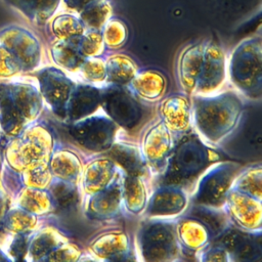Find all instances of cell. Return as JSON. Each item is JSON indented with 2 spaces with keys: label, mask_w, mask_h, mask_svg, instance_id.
<instances>
[{
  "label": "cell",
  "mask_w": 262,
  "mask_h": 262,
  "mask_svg": "<svg viewBox=\"0 0 262 262\" xmlns=\"http://www.w3.org/2000/svg\"><path fill=\"white\" fill-rule=\"evenodd\" d=\"M100 103L114 121L124 127L134 126L140 117V108L130 92L121 87L108 88L100 95Z\"/></svg>",
  "instance_id": "10"
},
{
  "label": "cell",
  "mask_w": 262,
  "mask_h": 262,
  "mask_svg": "<svg viewBox=\"0 0 262 262\" xmlns=\"http://www.w3.org/2000/svg\"><path fill=\"white\" fill-rule=\"evenodd\" d=\"M51 140L46 130L40 127L24 129L5 148V159L16 172L45 164L48 159Z\"/></svg>",
  "instance_id": "4"
},
{
  "label": "cell",
  "mask_w": 262,
  "mask_h": 262,
  "mask_svg": "<svg viewBox=\"0 0 262 262\" xmlns=\"http://www.w3.org/2000/svg\"><path fill=\"white\" fill-rule=\"evenodd\" d=\"M142 253L147 260H166L173 256L176 244L171 228L162 223L149 225L141 237Z\"/></svg>",
  "instance_id": "11"
},
{
  "label": "cell",
  "mask_w": 262,
  "mask_h": 262,
  "mask_svg": "<svg viewBox=\"0 0 262 262\" xmlns=\"http://www.w3.org/2000/svg\"><path fill=\"white\" fill-rule=\"evenodd\" d=\"M77 250L70 248V247H59L54 249L52 252H50L48 254V256L45 258L47 260H61V261H66V260H75L76 256H77Z\"/></svg>",
  "instance_id": "45"
},
{
  "label": "cell",
  "mask_w": 262,
  "mask_h": 262,
  "mask_svg": "<svg viewBox=\"0 0 262 262\" xmlns=\"http://www.w3.org/2000/svg\"><path fill=\"white\" fill-rule=\"evenodd\" d=\"M78 37L59 40L52 47V56L57 64L69 70L81 67L85 56L80 49V38L78 39Z\"/></svg>",
  "instance_id": "20"
},
{
  "label": "cell",
  "mask_w": 262,
  "mask_h": 262,
  "mask_svg": "<svg viewBox=\"0 0 262 262\" xmlns=\"http://www.w3.org/2000/svg\"><path fill=\"white\" fill-rule=\"evenodd\" d=\"M217 159L195 135H187L172 152L164 183L167 185H185L193 181L211 162Z\"/></svg>",
  "instance_id": "3"
},
{
  "label": "cell",
  "mask_w": 262,
  "mask_h": 262,
  "mask_svg": "<svg viewBox=\"0 0 262 262\" xmlns=\"http://www.w3.org/2000/svg\"><path fill=\"white\" fill-rule=\"evenodd\" d=\"M126 246L127 241L123 234H107L93 245V250L99 256L117 259V256L124 255Z\"/></svg>",
  "instance_id": "32"
},
{
  "label": "cell",
  "mask_w": 262,
  "mask_h": 262,
  "mask_svg": "<svg viewBox=\"0 0 262 262\" xmlns=\"http://www.w3.org/2000/svg\"><path fill=\"white\" fill-rule=\"evenodd\" d=\"M49 196L51 202L60 210H69L78 202L77 189L66 180L52 184Z\"/></svg>",
  "instance_id": "31"
},
{
  "label": "cell",
  "mask_w": 262,
  "mask_h": 262,
  "mask_svg": "<svg viewBox=\"0 0 262 262\" xmlns=\"http://www.w3.org/2000/svg\"><path fill=\"white\" fill-rule=\"evenodd\" d=\"M52 32L59 40L80 36L83 32L82 23L69 14L58 15L52 21Z\"/></svg>",
  "instance_id": "34"
},
{
  "label": "cell",
  "mask_w": 262,
  "mask_h": 262,
  "mask_svg": "<svg viewBox=\"0 0 262 262\" xmlns=\"http://www.w3.org/2000/svg\"><path fill=\"white\" fill-rule=\"evenodd\" d=\"M185 206L184 195L175 188H165L158 191L149 205L151 215H173L180 212Z\"/></svg>",
  "instance_id": "21"
},
{
  "label": "cell",
  "mask_w": 262,
  "mask_h": 262,
  "mask_svg": "<svg viewBox=\"0 0 262 262\" xmlns=\"http://www.w3.org/2000/svg\"><path fill=\"white\" fill-rule=\"evenodd\" d=\"M135 66L127 56L117 55L107 60L105 71L108 79L118 84H124L131 81L135 76Z\"/></svg>",
  "instance_id": "27"
},
{
  "label": "cell",
  "mask_w": 262,
  "mask_h": 262,
  "mask_svg": "<svg viewBox=\"0 0 262 262\" xmlns=\"http://www.w3.org/2000/svg\"><path fill=\"white\" fill-rule=\"evenodd\" d=\"M0 44L16 59L21 72H30L38 67L41 47L37 38L27 29L13 25L1 29Z\"/></svg>",
  "instance_id": "5"
},
{
  "label": "cell",
  "mask_w": 262,
  "mask_h": 262,
  "mask_svg": "<svg viewBox=\"0 0 262 262\" xmlns=\"http://www.w3.org/2000/svg\"><path fill=\"white\" fill-rule=\"evenodd\" d=\"M2 224L3 227L13 233H27L35 227L36 217L21 208L13 209L5 213Z\"/></svg>",
  "instance_id": "28"
},
{
  "label": "cell",
  "mask_w": 262,
  "mask_h": 262,
  "mask_svg": "<svg viewBox=\"0 0 262 262\" xmlns=\"http://www.w3.org/2000/svg\"><path fill=\"white\" fill-rule=\"evenodd\" d=\"M111 8L107 3L99 1L90 4L81 11V20L86 26L97 29L101 27L107 19Z\"/></svg>",
  "instance_id": "35"
},
{
  "label": "cell",
  "mask_w": 262,
  "mask_h": 262,
  "mask_svg": "<svg viewBox=\"0 0 262 262\" xmlns=\"http://www.w3.org/2000/svg\"><path fill=\"white\" fill-rule=\"evenodd\" d=\"M204 49L202 45L187 48L181 55L179 61V76L183 87L192 90L196 86L198 78L202 69Z\"/></svg>",
  "instance_id": "17"
},
{
  "label": "cell",
  "mask_w": 262,
  "mask_h": 262,
  "mask_svg": "<svg viewBox=\"0 0 262 262\" xmlns=\"http://www.w3.org/2000/svg\"><path fill=\"white\" fill-rule=\"evenodd\" d=\"M226 196L229 211L241 225L252 228L260 224L261 209L259 202L251 195L241 192H231Z\"/></svg>",
  "instance_id": "13"
},
{
  "label": "cell",
  "mask_w": 262,
  "mask_h": 262,
  "mask_svg": "<svg viewBox=\"0 0 262 262\" xmlns=\"http://www.w3.org/2000/svg\"><path fill=\"white\" fill-rule=\"evenodd\" d=\"M224 77V58L220 48L214 44L204 49L202 69L198 78L196 86L201 91L215 89Z\"/></svg>",
  "instance_id": "12"
},
{
  "label": "cell",
  "mask_w": 262,
  "mask_h": 262,
  "mask_svg": "<svg viewBox=\"0 0 262 262\" xmlns=\"http://www.w3.org/2000/svg\"><path fill=\"white\" fill-rule=\"evenodd\" d=\"M161 114L167 128L174 131H185L189 126V104L181 95L166 98L161 104Z\"/></svg>",
  "instance_id": "14"
},
{
  "label": "cell",
  "mask_w": 262,
  "mask_h": 262,
  "mask_svg": "<svg viewBox=\"0 0 262 262\" xmlns=\"http://www.w3.org/2000/svg\"><path fill=\"white\" fill-rule=\"evenodd\" d=\"M59 237L55 235L52 231L44 230L37 234L29 244L28 253L34 259H42L44 256L48 255L58 246Z\"/></svg>",
  "instance_id": "33"
},
{
  "label": "cell",
  "mask_w": 262,
  "mask_h": 262,
  "mask_svg": "<svg viewBox=\"0 0 262 262\" xmlns=\"http://www.w3.org/2000/svg\"><path fill=\"white\" fill-rule=\"evenodd\" d=\"M36 76L44 99L56 115L64 116L73 88L71 81L55 68L43 69Z\"/></svg>",
  "instance_id": "8"
},
{
  "label": "cell",
  "mask_w": 262,
  "mask_h": 262,
  "mask_svg": "<svg viewBox=\"0 0 262 262\" xmlns=\"http://www.w3.org/2000/svg\"><path fill=\"white\" fill-rule=\"evenodd\" d=\"M83 75L90 81H101L106 76L105 64L99 58L91 57L81 64Z\"/></svg>",
  "instance_id": "41"
},
{
  "label": "cell",
  "mask_w": 262,
  "mask_h": 262,
  "mask_svg": "<svg viewBox=\"0 0 262 262\" xmlns=\"http://www.w3.org/2000/svg\"><path fill=\"white\" fill-rule=\"evenodd\" d=\"M235 174V167L223 164L215 167L201 181L195 202L202 206L219 207L225 201L229 186Z\"/></svg>",
  "instance_id": "7"
},
{
  "label": "cell",
  "mask_w": 262,
  "mask_h": 262,
  "mask_svg": "<svg viewBox=\"0 0 262 262\" xmlns=\"http://www.w3.org/2000/svg\"><path fill=\"white\" fill-rule=\"evenodd\" d=\"M18 206L34 215L46 213L51 206V199L43 189L27 186L18 195Z\"/></svg>",
  "instance_id": "26"
},
{
  "label": "cell",
  "mask_w": 262,
  "mask_h": 262,
  "mask_svg": "<svg viewBox=\"0 0 262 262\" xmlns=\"http://www.w3.org/2000/svg\"><path fill=\"white\" fill-rule=\"evenodd\" d=\"M80 49L84 56H93L102 49V37L97 32H89L80 38Z\"/></svg>",
  "instance_id": "43"
},
{
  "label": "cell",
  "mask_w": 262,
  "mask_h": 262,
  "mask_svg": "<svg viewBox=\"0 0 262 262\" xmlns=\"http://www.w3.org/2000/svg\"><path fill=\"white\" fill-rule=\"evenodd\" d=\"M113 176V164L108 160L91 163L85 171L84 187L88 192H98L107 186Z\"/></svg>",
  "instance_id": "23"
},
{
  "label": "cell",
  "mask_w": 262,
  "mask_h": 262,
  "mask_svg": "<svg viewBox=\"0 0 262 262\" xmlns=\"http://www.w3.org/2000/svg\"><path fill=\"white\" fill-rule=\"evenodd\" d=\"M207 255L208 257H205L204 259L205 260H208V261H222V260H226V257H225V253L222 249H218V248H215V249H212L210 251L207 252Z\"/></svg>",
  "instance_id": "47"
},
{
  "label": "cell",
  "mask_w": 262,
  "mask_h": 262,
  "mask_svg": "<svg viewBox=\"0 0 262 262\" xmlns=\"http://www.w3.org/2000/svg\"><path fill=\"white\" fill-rule=\"evenodd\" d=\"M67 104V113L72 120L81 119L96 110L100 103V92L89 86H80L72 90Z\"/></svg>",
  "instance_id": "15"
},
{
  "label": "cell",
  "mask_w": 262,
  "mask_h": 262,
  "mask_svg": "<svg viewBox=\"0 0 262 262\" xmlns=\"http://www.w3.org/2000/svg\"><path fill=\"white\" fill-rule=\"evenodd\" d=\"M207 228L199 221L184 222L180 228V235L183 243L190 248H199L207 241Z\"/></svg>",
  "instance_id": "36"
},
{
  "label": "cell",
  "mask_w": 262,
  "mask_h": 262,
  "mask_svg": "<svg viewBox=\"0 0 262 262\" xmlns=\"http://www.w3.org/2000/svg\"><path fill=\"white\" fill-rule=\"evenodd\" d=\"M50 171L47 164H40L23 171V181L26 186L44 189L50 182Z\"/></svg>",
  "instance_id": "37"
},
{
  "label": "cell",
  "mask_w": 262,
  "mask_h": 262,
  "mask_svg": "<svg viewBox=\"0 0 262 262\" xmlns=\"http://www.w3.org/2000/svg\"><path fill=\"white\" fill-rule=\"evenodd\" d=\"M111 158L126 170L130 176H138L143 165L138 149L128 144H116L110 150Z\"/></svg>",
  "instance_id": "24"
},
{
  "label": "cell",
  "mask_w": 262,
  "mask_h": 262,
  "mask_svg": "<svg viewBox=\"0 0 262 262\" xmlns=\"http://www.w3.org/2000/svg\"><path fill=\"white\" fill-rule=\"evenodd\" d=\"M102 0H63L64 6L68 7V9L75 10V11H82L84 8L89 6L90 4H93L95 2H99Z\"/></svg>",
  "instance_id": "46"
},
{
  "label": "cell",
  "mask_w": 262,
  "mask_h": 262,
  "mask_svg": "<svg viewBox=\"0 0 262 262\" xmlns=\"http://www.w3.org/2000/svg\"><path fill=\"white\" fill-rule=\"evenodd\" d=\"M238 189L245 193L260 199L261 195V170L253 169L245 173L237 183Z\"/></svg>",
  "instance_id": "38"
},
{
  "label": "cell",
  "mask_w": 262,
  "mask_h": 262,
  "mask_svg": "<svg viewBox=\"0 0 262 262\" xmlns=\"http://www.w3.org/2000/svg\"><path fill=\"white\" fill-rule=\"evenodd\" d=\"M42 106L41 96L28 83H0V126L7 135L16 136L34 121Z\"/></svg>",
  "instance_id": "1"
},
{
  "label": "cell",
  "mask_w": 262,
  "mask_h": 262,
  "mask_svg": "<svg viewBox=\"0 0 262 262\" xmlns=\"http://www.w3.org/2000/svg\"><path fill=\"white\" fill-rule=\"evenodd\" d=\"M239 100L230 93L195 101V122L210 140L218 141L230 132L241 115Z\"/></svg>",
  "instance_id": "2"
},
{
  "label": "cell",
  "mask_w": 262,
  "mask_h": 262,
  "mask_svg": "<svg viewBox=\"0 0 262 262\" xmlns=\"http://www.w3.org/2000/svg\"><path fill=\"white\" fill-rule=\"evenodd\" d=\"M132 85L141 97L155 99L163 94L166 83L164 77L160 73L146 71L137 75L134 78Z\"/></svg>",
  "instance_id": "25"
},
{
  "label": "cell",
  "mask_w": 262,
  "mask_h": 262,
  "mask_svg": "<svg viewBox=\"0 0 262 262\" xmlns=\"http://www.w3.org/2000/svg\"><path fill=\"white\" fill-rule=\"evenodd\" d=\"M29 241L26 233H14L13 238L8 248V254L11 259H21L28 253Z\"/></svg>",
  "instance_id": "44"
},
{
  "label": "cell",
  "mask_w": 262,
  "mask_h": 262,
  "mask_svg": "<svg viewBox=\"0 0 262 262\" xmlns=\"http://www.w3.org/2000/svg\"><path fill=\"white\" fill-rule=\"evenodd\" d=\"M115 125L102 117H92L75 124L71 133L84 147L91 150H103L111 145Z\"/></svg>",
  "instance_id": "9"
},
{
  "label": "cell",
  "mask_w": 262,
  "mask_h": 262,
  "mask_svg": "<svg viewBox=\"0 0 262 262\" xmlns=\"http://www.w3.org/2000/svg\"><path fill=\"white\" fill-rule=\"evenodd\" d=\"M89 203V212L97 218L108 217L117 211L120 203L121 189L117 184L96 192Z\"/></svg>",
  "instance_id": "22"
},
{
  "label": "cell",
  "mask_w": 262,
  "mask_h": 262,
  "mask_svg": "<svg viewBox=\"0 0 262 262\" xmlns=\"http://www.w3.org/2000/svg\"><path fill=\"white\" fill-rule=\"evenodd\" d=\"M222 244L238 260H254L261 253L260 242L252 235L239 231L225 233L222 237Z\"/></svg>",
  "instance_id": "19"
},
{
  "label": "cell",
  "mask_w": 262,
  "mask_h": 262,
  "mask_svg": "<svg viewBox=\"0 0 262 262\" xmlns=\"http://www.w3.org/2000/svg\"><path fill=\"white\" fill-rule=\"evenodd\" d=\"M123 195L126 206L134 213L140 212L145 203L144 186L137 176H129L124 184Z\"/></svg>",
  "instance_id": "30"
},
{
  "label": "cell",
  "mask_w": 262,
  "mask_h": 262,
  "mask_svg": "<svg viewBox=\"0 0 262 262\" xmlns=\"http://www.w3.org/2000/svg\"><path fill=\"white\" fill-rule=\"evenodd\" d=\"M50 169L60 179L71 181L79 173V162L72 154L62 151L52 157Z\"/></svg>",
  "instance_id": "29"
},
{
  "label": "cell",
  "mask_w": 262,
  "mask_h": 262,
  "mask_svg": "<svg viewBox=\"0 0 262 262\" xmlns=\"http://www.w3.org/2000/svg\"><path fill=\"white\" fill-rule=\"evenodd\" d=\"M170 133L164 123L151 128L144 137L143 151L146 159L151 163L161 162L170 150Z\"/></svg>",
  "instance_id": "18"
},
{
  "label": "cell",
  "mask_w": 262,
  "mask_h": 262,
  "mask_svg": "<svg viewBox=\"0 0 262 262\" xmlns=\"http://www.w3.org/2000/svg\"><path fill=\"white\" fill-rule=\"evenodd\" d=\"M192 215H194L195 218L200 220L199 222H202L207 230H211L216 233L223 228L224 219L221 215H218L217 212H213L206 208H196L192 212Z\"/></svg>",
  "instance_id": "39"
},
{
  "label": "cell",
  "mask_w": 262,
  "mask_h": 262,
  "mask_svg": "<svg viewBox=\"0 0 262 262\" xmlns=\"http://www.w3.org/2000/svg\"><path fill=\"white\" fill-rule=\"evenodd\" d=\"M29 20L41 25L55 12L60 0H3Z\"/></svg>",
  "instance_id": "16"
},
{
  "label": "cell",
  "mask_w": 262,
  "mask_h": 262,
  "mask_svg": "<svg viewBox=\"0 0 262 262\" xmlns=\"http://www.w3.org/2000/svg\"><path fill=\"white\" fill-rule=\"evenodd\" d=\"M231 75L245 92H260L261 52L258 43L248 42L236 49L231 62Z\"/></svg>",
  "instance_id": "6"
},
{
  "label": "cell",
  "mask_w": 262,
  "mask_h": 262,
  "mask_svg": "<svg viewBox=\"0 0 262 262\" xmlns=\"http://www.w3.org/2000/svg\"><path fill=\"white\" fill-rule=\"evenodd\" d=\"M126 35V28L119 20H113L105 26L104 41L110 46H119L124 43Z\"/></svg>",
  "instance_id": "42"
},
{
  "label": "cell",
  "mask_w": 262,
  "mask_h": 262,
  "mask_svg": "<svg viewBox=\"0 0 262 262\" xmlns=\"http://www.w3.org/2000/svg\"><path fill=\"white\" fill-rule=\"evenodd\" d=\"M21 68L12 54L0 44V78H10L20 74Z\"/></svg>",
  "instance_id": "40"
}]
</instances>
